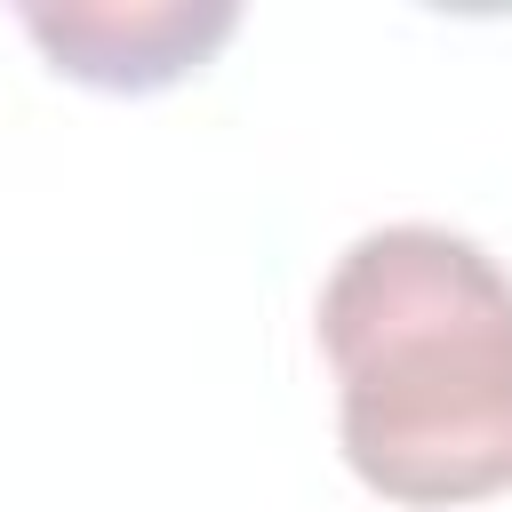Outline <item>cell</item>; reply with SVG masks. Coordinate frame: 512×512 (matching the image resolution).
<instances>
[{
	"label": "cell",
	"instance_id": "6da1fadb",
	"mask_svg": "<svg viewBox=\"0 0 512 512\" xmlns=\"http://www.w3.org/2000/svg\"><path fill=\"white\" fill-rule=\"evenodd\" d=\"M344 464L392 504L512 488V280L448 224L360 232L320 288Z\"/></svg>",
	"mask_w": 512,
	"mask_h": 512
},
{
	"label": "cell",
	"instance_id": "7a4b0ae2",
	"mask_svg": "<svg viewBox=\"0 0 512 512\" xmlns=\"http://www.w3.org/2000/svg\"><path fill=\"white\" fill-rule=\"evenodd\" d=\"M24 32L80 88L152 96L200 72L240 32V8L232 0H24Z\"/></svg>",
	"mask_w": 512,
	"mask_h": 512
}]
</instances>
